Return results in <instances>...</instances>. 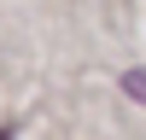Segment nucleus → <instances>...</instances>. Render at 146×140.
I'll list each match as a JSON object with an SVG mask.
<instances>
[{
    "mask_svg": "<svg viewBox=\"0 0 146 140\" xmlns=\"http://www.w3.org/2000/svg\"><path fill=\"white\" fill-rule=\"evenodd\" d=\"M123 88H129V93H140V99H146V70H129V76H123Z\"/></svg>",
    "mask_w": 146,
    "mask_h": 140,
    "instance_id": "f257e3e1",
    "label": "nucleus"
},
{
    "mask_svg": "<svg viewBox=\"0 0 146 140\" xmlns=\"http://www.w3.org/2000/svg\"><path fill=\"white\" fill-rule=\"evenodd\" d=\"M0 140H6V128H0Z\"/></svg>",
    "mask_w": 146,
    "mask_h": 140,
    "instance_id": "f03ea898",
    "label": "nucleus"
}]
</instances>
